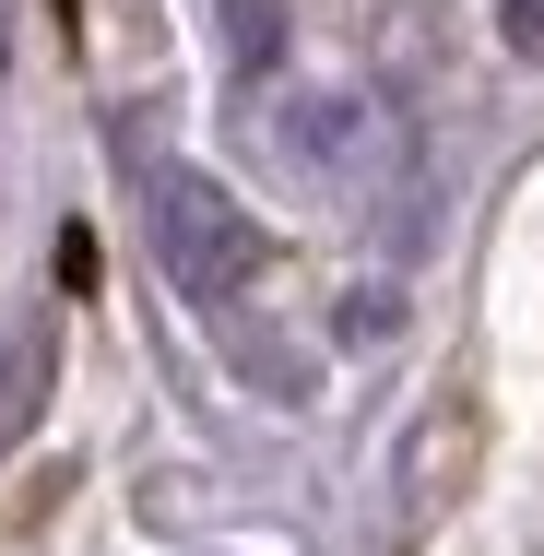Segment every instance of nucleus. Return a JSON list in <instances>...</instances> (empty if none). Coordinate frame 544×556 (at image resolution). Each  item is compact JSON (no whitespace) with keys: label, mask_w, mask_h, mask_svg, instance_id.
<instances>
[{"label":"nucleus","mask_w":544,"mask_h":556,"mask_svg":"<svg viewBox=\"0 0 544 556\" xmlns=\"http://www.w3.org/2000/svg\"><path fill=\"white\" fill-rule=\"evenodd\" d=\"M142 225H154V261L190 308H237L249 273H261V225L225 202V178L202 166H142Z\"/></svg>","instance_id":"1"},{"label":"nucleus","mask_w":544,"mask_h":556,"mask_svg":"<svg viewBox=\"0 0 544 556\" xmlns=\"http://www.w3.org/2000/svg\"><path fill=\"white\" fill-rule=\"evenodd\" d=\"M48 379H60V343L24 320V332L0 343V462L36 439V427H48Z\"/></svg>","instance_id":"2"},{"label":"nucleus","mask_w":544,"mask_h":556,"mask_svg":"<svg viewBox=\"0 0 544 556\" xmlns=\"http://www.w3.org/2000/svg\"><path fill=\"white\" fill-rule=\"evenodd\" d=\"M497 24H509V48H521V60H544V0H497Z\"/></svg>","instance_id":"3"}]
</instances>
